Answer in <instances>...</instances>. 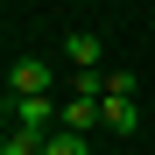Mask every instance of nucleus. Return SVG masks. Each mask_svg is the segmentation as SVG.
<instances>
[{"label":"nucleus","instance_id":"obj_1","mask_svg":"<svg viewBox=\"0 0 155 155\" xmlns=\"http://www.w3.org/2000/svg\"><path fill=\"white\" fill-rule=\"evenodd\" d=\"M99 106H106V127H113V134H134V127H141V106H134V71H113V85H106V99H99Z\"/></svg>","mask_w":155,"mask_h":155},{"label":"nucleus","instance_id":"obj_5","mask_svg":"<svg viewBox=\"0 0 155 155\" xmlns=\"http://www.w3.org/2000/svg\"><path fill=\"white\" fill-rule=\"evenodd\" d=\"M49 134H35V127H7V141H0V155H42Z\"/></svg>","mask_w":155,"mask_h":155},{"label":"nucleus","instance_id":"obj_4","mask_svg":"<svg viewBox=\"0 0 155 155\" xmlns=\"http://www.w3.org/2000/svg\"><path fill=\"white\" fill-rule=\"evenodd\" d=\"M106 85H113V71H71V99H106Z\"/></svg>","mask_w":155,"mask_h":155},{"label":"nucleus","instance_id":"obj_2","mask_svg":"<svg viewBox=\"0 0 155 155\" xmlns=\"http://www.w3.org/2000/svg\"><path fill=\"white\" fill-rule=\"evenodd\" d=\"M49 85H57V64L49 57H14L7 64V92L14 99H49Z\"/></svg>","mask_w":155,"mask_h":155},{"label":"nucleus","instance_id":"obj_3","mask_svg":"<svg viewBox=\"0 0 155 155\" xmlns=\"http://www.w3.org/2000/svg\"><path fill=\"white\" fill-rule=\"evenodd\" d=\"M99 120H106L99 99H64V127H71V134H85V127H99Z\"/></svg>","mask_w":155,"mask_h":155},{"label":"nucleus","instance_id":"obj_6","mask_svg":"<svg viewBox=\"0 0 155 155\" xmlns=\"http://www.w3.org/2000/svg\"><path fill=\"white\" fill-rule=\"evenodd\" d=\"M64 57H71V71H92V64H99V35H71Z\"/></svg>","mask_w":155,"mask_h":155},{"label":"nucleus","instance_id":"obj_7","mask_svg":"<svg viewBox=\"0 0 155 155\" xmlns=\"http://www.w3.org/2000/svg\"><path fill=\"white\" fill-rule=\"evenodd\" d=\"M42 155H92V141H85V134H71V127H57V134L42 141Z\"/></svg>","mask_w":155,"mask_h":155}]
</instances>
